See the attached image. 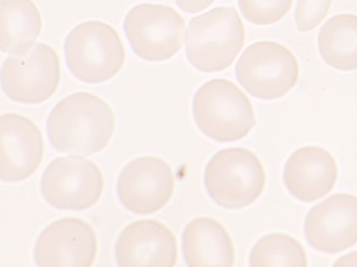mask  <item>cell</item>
<instances>
[{
	"label": "cell",
	"instance_id": "cell-3",
	"mask_svg": "<svg viewBox=\"0 0 357 267\" xmlns=\"http://www.w3.org/2000/svg\"><path fill=\"white\" fill-rule=\"evenodd\" d=\"M192 113L200 131L220 142L241 139L256 124L248 97L233 82L224 79L209 81L197 90Z\"/></svg>",
	"mask_w": 357,
	"mask_h": 267
},
{
	"label": "cell",
	"instance_id": "cell-11",
	"mask_svg": "<svg viewBox=\"0 0 357 267\" xmlns=\"http://www.w3.org/2000/svg\"><path fill=\"white\" fill-rule=\"evenodd\" d=\"M174 178L170 166L162 159L142 156L128 163L121 172L117 192L130 211L149 214L162 208L170 200Z\"/></svg>",
	"mask_w": 357,
	"mask_h": 267
},
{
	"label": "cell",
	"instance_id": "cell-19",
	"mask_svg": "<svg viewBox=\"0 0 357 267\" xmlns=\"http://www.w3.org/2000/svg\"><path fill=\"white\" fill-rule=\"evenodd\" d=\"M250 266L306 267L307 258L304 248L295 238L284 233H271L253 247Z\"/></svg>",
	"mask_w": 357,
	"mask_h": 267
},
{
	"label": "cell",
	"instance_id": "cell-6",
	"mask_svg": "<svg viewBox=\"0 0 357 267\" xmlns=\"http://www.w3.org/2000/svg\"><path fill=\"white\" fill-rule=\"evenodd\" d=\"M239 83L251 95L261 99L283 97L297 83L299 66L294 54L272 41L252 44L235 67Z\"/></svg>",
	"mask_w": 357,
	"mask_h": 267
},
{
	"label": "cell",
	"instance_id": "cell-10",
	"mask_svg": "<svg viewBox=\"0 0 357 267\" xmlns=\"http://www.w3.org/2000/svg\"><path fill=\"white\" fill-rule=\"evenodd\" d=\"M97 250L93 227L82 219L66 217L54 221L41 232L34 256L41 267H89Z\"/></svg>",
	"mask_w": 357,
	"mask_h": 267
},
{
	"label": "cell",
	"instance_id": "cell-21",
	"mask_svg": "<svg viewBox=\"0 0 357 267\" xmlns=\"http://www.w3.org/2000/svg\"><path fill=\"white\" fill-rule=\"evenodd\" d=\"M333 0H298L295 22L301 32L314 29L326 17Z\"/></svg>",
	"mask_w": 357,
	"mask_h": 267
},
{
	"label": "cell",
	"instance_id": "cell-14",
	"mask_svg": "<svg viewBox=\"0 0 357 267\" xmlns=\"http://www.w3.org/2000/svg\"><path fill=\"white\" fill-rule=\"evenodd\" d=\"M115 253L123 267H173L178 257L176 238L158 220H138L122 231Z\"/></svg>",
	"mask_w": 357,
	"mask_h": 267
},
{
	"label": "cell",
	"instance_id": "cell-8",
	"mask_svg": "<svg viewBox=\"0 0 357 267\" xmlns=\"http://www.w3.org/2000/svg\"><path fill=\"white\" fill-rule=\"evenodd\" d=\"M185 21L173 8L151 3L135 6L123 29L133 51L151 62L167 60L182 47Z\"/></svg>",
	"mask_w": 357,
	"mask_h": 267
},
{
	"label": "cell",
	"instance_id": "cell-1",
	"mask_svg": "<svg viewBox=\"0 0 357 267\" xmlns=\"http://www.w3.org/2000/svg\"><path fill=\"white\" fill-rule=\"evenodd\" d=\"M115 126L110 106L98 96L86 92L71 94L52 109L47 132L59 151L89 155L104 149Z\"/></svg>",
	"mask_w": 357,
	"mask_h": 267
},
{
	"label": "cell",
	"instance_id": "cell-23",
	"mask_svg": "<svg viewBox=\"0 0 357 267\" xmlns=\"http://www.w3.org/2000/svg\"><path fill=\"white\" fill-rule=\"evenodd\" d=\"M334 266H357V251L351 252L340 258Z\"/></svg>",
	"mask_w": 357,
	"mask_h": 267
},
{
	"label": "cell",
	"instance_id": "cell-2",
	"mask_svg": "<svg viewBox=\"0 0 357 267\" xmlns=\"http://www.w3.org/2000/svg\"><path fill=\"white\" fill-rule=\"evenodd\" d=\"M245 32L233 7H217L192 18L185 33L186 56L203 72L228 67L242 49Z\"/></svg>",
	"mask_w": 357,
	"mask_h": 267
},
{
	"label": "cell",
	"instance_id": "cell-18",
	"mask_svg": "<svg viewBox=\"0 0 357 267\" xmlns=\"http://www.w3.org/2000/svg\"><path fill=\"white\" fill-rule=\"evenodd\" d=\"M318 47L331 67L344 71L357 69V15L339 14L327 20L319 33Z\"/></svg>",
	"mask_w": 357,
	"mask_h": 267
},
{
	"label": "cell",
	"instance_id": "cell-4",
	"mask_svg": "<svg viewBox=\"0 0 357 267\" xmlns=\"http://www.w3.org/2000/svg\"><path fill=\"white\" fill-rule=\"evenodd\" d=\"M67 66L73 75L87 83H99L115 76L126 54L118 32L100 21L75 26L63 46Z\"/></svg>",
	"mask_w": 357,
	"mask_h": 267
},
{
	"label": "cell",
	"instance_id": "cell-20",
	"mask_svg": "<svg viewBox=\"0 0 357 267\" xmlns=\"http://www.w3.org/2000/svg\"><path fill=\"white\" fill-rule=\"evenodd\" d=\"M293 0H238L239 9L250 22L266 25L281 19L289 10Z\"/></svg>",
	"mask_w": 357,
	"mask_h": 267
},
{
	"label": "cell",
	"instance_id": "cell-9",
	"mask_svg": "<svg viewBox=\"0 0 357 267\" xmlns=\"http://www.w3.org/2000/svg\"><path fill=\"white\" fill-rule=\"evenodd\" d=\"M104 185V177L98 166L76 155L54 159L41 178L44 198L60 209L91 207L100 198Z\"/></svg>",
	"mask_w": 357,
	"mask_h": 267
},
{
	"label": "cell",
	"instance_id": "cell-15",
	"mask_svg": "<svg viewBox=\"0 0 357 267\" xmlns=\"http://www.w3.org/2000/svg\"><path fill=\"white\" fill-rule=\"evenodd\" d=\"M337 177L334 158L327 150L317 146L296 150L284 170L288 191L303 201H314L326 195L334 187Z\"/></svg>",
	"mask_w": 357,
	"mask_h": 267
},
{
	"label": "cell",
	"instance_id": "cell-13",
	"mask_svg": "<svg viewBox=\"0 0 357 267\" xmlns=\"http://www.w3.org/2000/svg\"><path fill=\"white\" fill-rule=\"evenodd\" d=\"M44 153L42 133L29 118L6 113L0 118V178L21 181L39 167Z\"/></svg>",
	"mask_w": 357,
	"mask_h": 267
},
{
	"label": "cell",
	"instance_id": "cell-16",
	"mask_svg": "<svg viewBox=\"0 0 357 267\" xmlns=\"http://www.w3.org/2000/svg\"><path fill=\"white\" fill-rule=\"evenodd\" d=\"M186 263L191 267H231L234 248L226 229L216 220L199 217L191 220L183 234Z\"/></svg>",
	"mask_w": 357,
	"mask_h": 267
},
{
	"label": "cell",
	"instance_id": "cell-5",
	"mask_svg": "<svg viewBox=\"0 0 357 267\" xmlns=\"http://www.w3.org/2000/svg\"><path fill=\"white\" fill-rule=\"evenodd\" d=\"M264 167L250 150L243 147L222 149L207 164L204 182L210 196L219 205L238 209L255 202L263 191Z\"/></svg>",
	"mask_w": 357,
	"mask_h": 267
},
{
	"label": "cell",
	"instance_id": "cell-22",
	"mask_svg": "<svg viewBox=\"0 0 357 267\" xmlns=\"http://www.w3.org/2000/svg\"><path fill=\"white\" fill-rule=\"evenodd\" d=\"M215 0H175L177 6L188 13H195L207 8Z\"/></svg>",
	"mask_w": 357,
	"mask_h": 267
},
{
	"label": "cell",
	"instance_id": "cell-12",
	"mask_svg": "<svg viewBox=\"0 0 357 267\" xmlns=\"http://www.w3.org/2000/svg\"><path fill=\"white\" fill-rule=\"evenodd\" d=\"M311 246L326 253H337L357 243V197L333 195L317 204L304 224Z\"/></svg>",
	"mask_w": 357,
	"mask_h": 267
},
{
	"label": "cell",
	"instance_id": "cell-7",
	"mask_svg": "<svg viewBox=\"0 0 357 267\" xmlns=\"http://www.w3.org/2000/svg\"><path fill=\"white\" fill-rule=\"evenodd\" d=\"M60 76L57 53L39 42L27 51L6 58L1 71V89L14 102L39 104L56 92Z\"/></svg>",
	"mask_w": 357,
	"mask_h": 267
},
{
	"label": "cell",
	"instance_id": "cell-17",
	"mask_svg": "<svg viewBox=\"0 0 357 267\" xmlns=\"http://www.w3.org/2000/svg\"><path fill=\"white\" fill-rule=\"evenodd\" d=\"M42 29L39 10L32 0H1L0 49L17 54L31 49Z\"/></svg>",
	"mask_w": 357,
	"mask_h": 267
}]
</instances>
